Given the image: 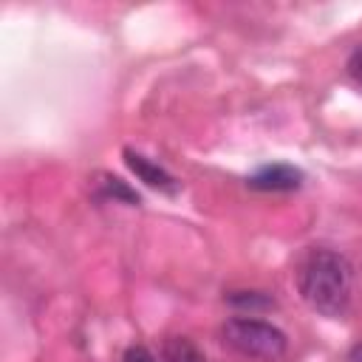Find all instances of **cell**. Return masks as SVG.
<instances>
[{"label":"cell","instance_id":"2","mask_svg":"<svg viewBox=\"0 0 362 362\" xmlns=\"http://www.w3.org/2000/svg\"><path fill=\"white\" fill-rule=\"evenodd\" d=\"M221 342L235 354L260 362H277L288 351V337L274 322L257 317H229L221 325Z\"/></svg>","mask_w":362,"mask_h":362},{"label":"cell","instance_id":"8","mask_svg":"<svg viewBox=\"0 0 362 362\" xmlns=\"http://www.w3.org/2000/svg\"><path fill=\"white\" fill-rule=\"evenodd\" d=\"M122 362H158V356L147 345H127L122 354Z\"/></svg>","mask_w":362,"mask_h":362},{"label":"cell","instance_id":"1","mask_svg":"<svg viewBox=\"0 0 362 362\" xmlns=\"http://www.w3.org/2000/svg\"><path fill=\"white\" fill-rule=\"evenodd\" d=\"M297 291L303 303L331 320L345 317L354 294V269L342 252L308 249L297 266Z\"/></svg>","mask_w":362,"mask_h":362},{"label":"cell","instance_id":"10","mask_svg":"<svg viewBox=\"0 0 362 362\" xmlns=\"http://www.w3.org/2000/svg\"><path fill=\"white\" fill-rule=\"evenodd\" d=\"M345 362H362V342H356V345H351V348H348Z\"/></svg>","mask_w":362,"mask_h":362},{"label":"cell","instance_id":"6","mask_svg":"<svg viewBox=\"0 0 362 362\" xmlns=\"http://www.w3.org/2000/svg\"><path fill=\"white\" fill-rule=\"evenodd\" d=\"M223 300H226L232 308L249 311V314H255V311H272V308L277 305L269 291H257V288H235V291H226Z\"/></svg>","mask_w":362,"mask_h":362},{"label":"cell","instance_id":"9","mask_svg":"<svg viewBox=\"0 0 362 362\" xmlns=\"http://www.w3.org/2000/svg\"><path fill=\"white\" fill-rule=\"evenodd\" d=\"M345 71H348V76L354 79V85L362 88V45H356V48L351 51V57H348V62H345Z\"/></svg>","mask_w":362,"mask_h":362},{"label":"cell","instance_id":"3","mask_svg":"<svg viewBox=\"0 0 362 362\" xmlns=\"http://www.w3.org/2000/svg\"><path fill=\"white\" fill-rule=\"evenodd\" d=\"M303 170L294 167V164H286V161H274V164H263L257 167L246 184L257 192H291V189H300L303 187Z\"/></svg>","mask_w":362,"mask_h":362},{"label":"cell","instance_id":"5","mask_svg":"<svg viewBox=\"0 0 362 362\" xmlns=\"http://www.w3.org/2000/svg\"><path fill=\"white\" fill-rule=\"evenodd\" d=\"M161 362H206V354L189 337H167L161 342Z\"/></svg>","mask_w":362,"mask_h":362},{"label":"cell","instance_id":"7","mask_svg":"<svg viewBox=\"0 0 362 362\" xmlns=\"http://www.w3.org/2000/svg\"><path fill=\"white\" fill-rule=\"evenodd\" d=\"M99 178H102V181H99V195H102V198H113V201H122V204H127V206H139V204H141V195H139L127 181H122L119 175L102 173Z\"/></svg>","mask_w":362,"mask_h":362},{"label":"cell","instance_id":"4","mask_svg":"<svg viewBox=\"0 0 362 362\" xmlns=\"http://www.w3.org/2000/svg\"><path fill=\"white\" fill-rule=\"evenodd\" d=\"M122 156H124L127 170H130L139 181H144L150 189H158V192H164V195H175V192L181 189V184H178V178H175L173 173H167L161 164L150 161V158H147V156H141L139 150L124 147V150H122Z\"/></svg>","mask_w":362,"mask_h":362}]
</instances>
